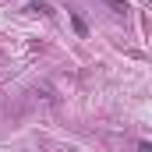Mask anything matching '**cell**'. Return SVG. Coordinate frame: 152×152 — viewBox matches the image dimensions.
I'll return each mask as SVG.
<instances>
[{"label":"cell","instance_id":"2","mask_svg":"<svg viewBox=\"0 0 152 152\" xmlns=\"http://www.w3.org/2000/svg\"><path fill=\"white\" fill-rule=\"evenodd\" d=\"M71 21H75V32H78V36H88V28H85V21H81L78 14H71Z\"/></svg>","mask_w":152,"mask_h":152},{"label":"cell","instance_id":"1","mask_svg":"<svg viewBox=\"0 0 152 152\" xmlns=\"http://www.w3.org/2000/svg\"><path fill=\"white\" fill-rule=\"evenodd\" d=\"M106 4H110V11H117V14H127V4L124 0H106Z\"/></svg>","mask_w":152,"mask_h":152}]
</instances>
